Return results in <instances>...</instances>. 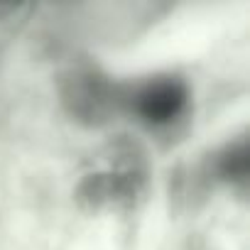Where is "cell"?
Returning <instances> with one entry per match:
<instances>
[{"label": "cell", "instance_id": "obj_1", "mask_svg": "<svg viewBox=\"0 0 250 250\" xmlns=\"http://www.w3.org/2000/svg\"><path fill=\"white\" fill-rule=\"evenodd\" d=\"M66 113L83 125H103L125 105V88L96 69H71L59 79Z\"/></svg>", "mask_w": 250, "mask_h": 250}, {"label": "cell", "instance_id": "obj_4", "mask_svg": "<svg viewBox=\"0 0 250 250\" xmlns=\"http://www.w3.org/2000/svg\"><path fill=\"white\" fill-rule=\"evenodd\" d=\"M216 177L230 184H245L250 174V147L245 140H238L228 147H223L213 160Z\"/></svg>", "mask_w": 250, "mask_h": 250}, {"label": "cell", "instance_id": "obj_2", "mask_svg": "<svg viewBox=\"0 0 250 250\" xmlns=\"http://www.w3.org/2000/svg\"><path fill=\"white\" fill-rule=\"evenodd\" d=\"M143 189H145V162L133 147H128L115 160V167L110 172L88 174L79 184L76 201L88 211L128 208L135 204Z\"/></svg>", "mask_w": 250, "mask_h": 250}, {"label": "cell", "instance_id": "obj_3", "mask_svg": "<svg viewBox=\"0 0 250 250\" xmlns=\"http://www.w3.org/2000/svg\"><path fill=\"white\" fill-rule=\"evenodd\" d=\"M125 105H130L147 125H167L182 115L187 105V86L174 76L150 79L133 91H125Z\"/></svg>", "mask_w": 250, "mask_h": 250}]
</instances>
